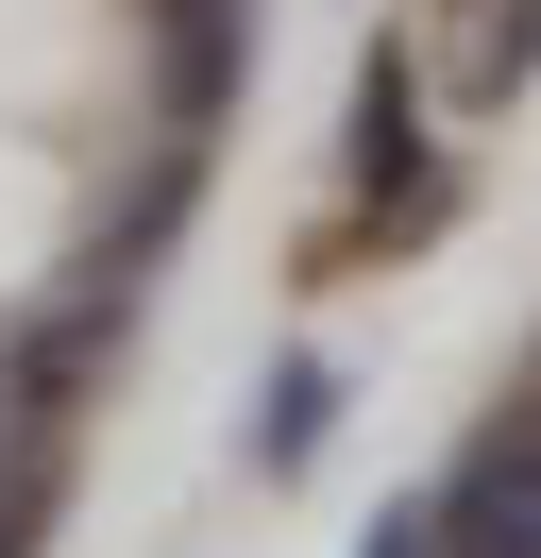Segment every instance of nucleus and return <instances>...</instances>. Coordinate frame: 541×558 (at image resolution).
<instances>
[{
    "label": "nucleus",
    "instance_id": "1",
    "mask_svg": "<svg viewBox=\"0 0 541 558\" xmlns=\"http://www.w3.org/2000/svg\"><path fill=\"white\" fill-rule=\"evenodd\" d=\"M356 186H372V204H406V220L440 204V136H423V69H406V51H372V69H356Z\"/></svg>",
    "mask_w": 541,
    "mask_h": 558
},
{
    "label": "nucleus",
    "instance_id": "2",
    "mask_svg": "<svg viewBox=\"0 0 541 558\" xmlns=\"http://www.w3.org/2000/svg\"><path fill=\"white\" fill-rule=\"evenodd\" d=\"M322 440H338V373H322V355H288V373H270V407H254V474H304Z\"/></svg>",
    "mask_w": 541,
    "mask_h": 558
},
{
    "label": "nucleus",
    "instance_id": "3",
    "mask_svg": "<svg viewBox=\"0 0 541 558\" xmlns=\"http://www.w3.org/2000/svg\"><path fill=\"white\" fill-rule=\"evenodd\" d=\"M525 69H541V0H491V17H473V69H457V85H473V102H507Z\"/></svg>",
    "mask_w": 541,
    "mask_h": 558
}]
</instances>
